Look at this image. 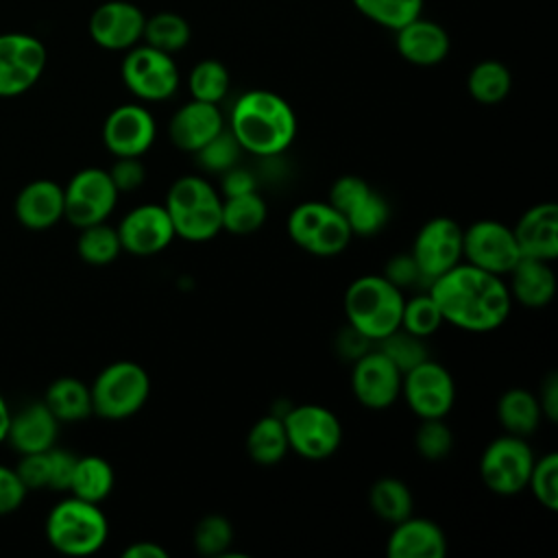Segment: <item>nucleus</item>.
<instances>
[{
    "instance_id": "40",
    "label": "nucleus",
    "mask_w": 558,
    "mask_h": 558,
    "mask_svg": "<svg viewBox=\"0 0 558 558\" xmlns=\"http://www.w3.org/2000/svg\"><path fill=\"white\" fill-rule=\"evenodd\" d=\"M442 323H445L442 314H440L436 301L429 296V292L403 301L401 329H405L418 338H429L432 333L438 331V327Z\"/></svg>"
},
{
    "instance_id": "46",
    "label": "nucleus",
    "mask_w": 558,
    "mask_h": 558,
    "mask_svg": "<svg viewBox=\"0 0 558 558\" xmlns=\"http://www.w3.org/2000/svg\"><path fill=\"white\" fill-rule=\"evenodd\" d=\"M76 458L78 456H74L68 449H59V447L48 449V488H52V490L70 488Z\"/></svg>"
},
{
    "instance_id": "23",
    "label": "nucleus",
    "mask_w": 558,
    "mask_h": 558,
    "mask_svg": "<svg viewBox=\"0 0 558 558\" xmlns=\"http://www.w3.org/2000/svg\"><path fill=\"white\" fill-rule=\"evenodd\" d=\"M386 554L390 558H442L447 554V538L438 523L410 514L395 523Z\"/></svg>"
},
{
    "instance_id": "41",
    "label": "nucleus",
    "mask_w": 558,
    "mask_h": 558,
    "mask_svg": "<svg viewBox=\"0 0 558 558\" xmlns=\"http://www.w3.org/2000/svg\"><path fill=\"white\" fill-rule=\"evenodd\" d=\"M192 541L201 556H227L233 543V527L227 517L207 514L196 523Z\"/></svg>"
},
{
    "instance_id": "32",
    "label": "nucleus",
    "mask_w": 558,
    "mask_h": 558,
    "mask_svg": "<svg viewBox=\"0 0 558 558\" xmlns=\"http://www.w3.org/2000/svg\"><path fill=\"white\" fill-rule=\"evenodd\" d=\"M288 436L279 414H266L253 423L246 436V451L257 464H277L288 453Z\"/></svg>"
},
{
    "instance_id": "11",
    "label": "nucleus",
    "mask_w": 558,
    "mask_h": 558,
    "mask_svg": "<svg viewBox=\"0 0 558 558\" xmlns=\"http://www.w3.org/2000/svg\"><path fill=\"white\" fill-rule=\"evenodd\" d=\"M116 203L118 190L102 168H83L63 187V218L76 229L107 220Z\"/></svg>"
},
{
    "instance_id": "13",
    "label": "nucleus",
    "mask_w": 558,
    "mask_h": 558,
    "mask_svg": "<svg viewBox=\"0 0 558 558\" xmlns=\"http://www.w3.org/2000/svg\"><path fill=\"white\" fill-rule=\"evenodd\" d=\"M46 46L28 33H0V96L28 92L44 74Z\"/></svg>"
},
{
    "instance_id": "19",
    "label": "nucleus",
    "mask_w": 558,
    "mask_h": 558,
    "mask_svg": "<svg viewBox=\"0 0 558 558\" xmlns=\"http://www.w3.org/2000/svg\"><path fill=\"white\" fill-rule=\"evenodd\" d=\"M146 15L129 0H107L89 15V37L105 50H129L140 44Z\"/></svg>"
},
{
    "instance_id": "47",
    "label": "nucleus",
    "mask_w": 558,
    "mask_h": 558,
    "mask_svg": "<svg viewBox=\"0 0 558 558\" xmlns=\"http://www.w3.org/2000/svg\"><path fill=\"white\" fill-rule=\"evenodd\" d=\"M15 471L28 490L48 488V451L22 453Z\"/></svg>"
},
{
    "instance_id": "22",
    "label": "nucleus",
    "mask_w": 558,
    "mask_h": 558,
    "mask_svg": "<svg viewBox=\"0 0 558 558\" xmlns=\"http://www.w3.org/2000/svg\"><path fill=\"white\" fill-rule=\"evenodd\" d=\"M521 257L554 262L558 257V205H532L512 227Z\"/></svg>"
},
{
    "instance_id": "3",
    "label": "nucleus",
    "mask_w": 558,
    "mask_h": 558,
    "mask_svg": "<svg viewBox=\"0 0 558 558\" xmlns=\"http://www.w3.org/2000/svg\"><path fill=\"white\" fill-rule=\"evenodd\" d=\"M403 292L384 275H364L344 292L347 323L373 342L401 327Z\"/></svg>"
},
{
    "instance_id": "37",
    "label": "nucleus",
    "mask_w": 558,
    "mask_h": 558,
    "mask_svg": "<svg viewBox=\"0 0 558 558\" xmlns=\"http://www.w3.org/2000/svg\"><path fill=\"white\" fill-rule=\"evenodd\" d=\"M353 7L371 22L399 31L408 22L416 20L423 11L425 0H351Z\"/></svg>"
},
{
    "instance_id": "44",
    "label": "nucleus",
    "mask_w": 558,
    "mask_h": 558,
    "mask_svg": "<svg viewBox=\"0 0 558 558\" xmlns=\"http://www.w3.org/2000/svg\"><path fill=\"white\" fill-rule=\"evenodd\" d=\"M414 447L425 460H442L453 449V432L442 418H421L414 432Z\"/></svg>"
},
{
    "instance_id": "14",
    "label": "nucleus",
    "mask_w": 558,
    "mask_h": 558,
    "mask_svg": "<svg viewBox=\"0 0 558 558\" xmlns=\"http://www.w3.org/2000/svg\"><path fill=\"white\" fill-rule=\"evenodd\" d=\"M401 395L418 418H445L456 401V384L442 364L427 357L403 373Z\"/></svg>"
},
{
    "instance_id": "43",
    "label": "nucleus",
    "mask_w": 558,
    "mask_h": 558,
    "mask_svg": "<svg viewBox=\"0 0 558 558\" xmlns=\"http://www.w3.org/2000/svg\"><path fill=\"white\" fill-rule=\"evenodd\" d=\"M240 144L238 140L231 135L229 129H222L216 137H211L205 146H201L194 155H196V161L198 166L205 170V172H216V174H222L225 170H229L231 166L238 163L240 159Z\"/></svg>"
},
{
    "instance_id": "48",
    "label": "nucleus",
    "mask_w": 558,
    "mask_h": 558,
    "mask_svg": "<svg viewBox=\"0 0 558 558\" xmlns=\"http://www.w3.org/2000/svg\"><path fill=\"white\" fill-rule=\"evenodd\" d=\"M26 493L28 488L22 484L17 471L0 464V514L15 512L24 504Z\"/></svg>"
},
{
    "instance_id": "15",
    "label": "nucleus",
    "mask_w": 558,
    "mask_h": 558,
    "mask_svg": "<svg viewBox=\"0 0 558 558\" xmlns=\"http://www.w3.org/2000/svg\"><path fill=\"white\" fill-rule=\"evenodd\" d=\"M462 257L471 266L504 277L521 259V253L510 227L499 220H477L462 229Z\"/></svg>"
},
{
    "instance_id": "12",
    "label": "nucleus",
    "mask_w": 558,
    "mask_h": 558,
    "mask_svg": "<svg viewBox=\"0 0 558 558\" xmlns=\"http://www.w3.org/2000/svg\"><path fill=\"white\" fill-rule=\"evenodd\" d=\"M327 203L342 214L353 235H375L390 218L388 201L355 174L338 177Z\"/></svg>"
},
{
    "instance_id": "29",
    "label": "nucleus",
    "mask_w": 558,
    "mask_h": 558,
    "mask_svg": "<svg viewBox=\"0 0 558 558\" xmlns=\"http://www.w3.org/2000/svg\"><path fill=\"white\" fill-rule=\"evenodd\" d=\"M497 418L506 434L525 438L538 429L543 414L536 395L523 388H510L497 401Z\"/></svg>"
},
{
    "instance_id": "25",
    "label": "nucleus",
    "mask_w": 558,
    "mask_h": 558,
    "mask_svg": "<svg viewBox=\"0 0 558 558\" xmlns=\"http://www.w3.org/2000/svg\"><path fill=\"white\" fill-rule=\"evenodd\" d=\"M395 33H397L399 54L412 65H421V68L438 65L449 54V46H451L449 35L440 24L432 20H423L418 15L416 20L408 22Z\"/></svg>"
},
{
    "instance_id": "26",
    "label": "nucleus",
    "mask_w": 558,
    "mask_h": 558,
    "mask_svg": "<svg viewBox=\"0 0 558 558\" xmlns=\"http://www.w3.org/2000/svg\"><path fill=\"white\" fill-rule=\"evenodd\" d=\"M57 432L59 421L52 416L44 401H35L11 414L7 440L20 453H37L54 447Z\"/></svg>"
},
{
    "instance_id": "36",
    "label": "nucleus",
    "mask_w": 558,
    "mask_h": 558,
    "mask_svg": "<svg viewBox=\"0 0 558 558\" xmlns=\"http://www.w3.org/2000/svg\"><path fill=\"white\" fill-rule=\"evenodd\" d=\"M76 251H78V257L89 266L111 264L122 251L118 229L107 225L105 220L83 227L76 240Z\"/></svg>"
},
{
    "instance_id": "17",
    "label": "nucleus",
    "mask_w": 558,
    "mask_h": 558,
    "mask_svg": "<svg viewBox=\"0 0 558 558\" xmlns=\"http://www.w3.org/2000/svg\"><path fill=\"white\" fill-rule=\"evenodd\" d=\"M401 377V371L379 349H371L353 360L351 388L364 408L384 410L399 399Z\"/></svg>"
},
{
    "instance_id": "31",
    "label": "nucleus",
    "mask_w": 558,
    "mask_h": 558,
    "mask_svg": "<svg viewBox=\"0 0 558 558\" xmlns=\"http://www.w3.org/2000/svg\"><path fill=\"white\" fill-rule=\"evenodd\" d=\"M113 469L100 456H83L76 458V466L70 482V493L78 499L100 504L113 490Z\"/></svg>"
},
{
    "instance_id": "20",
    "label": "nucleus",
    "mask_w": 558,
    "mask_h": 558,
    "mask_svg": "<svg viewBox=\"0 0 558 558\" xmlns=\"http://www.w3.org/2000/svg\"><path fill=\"white\" fill-rule=\"evenodd\" d=\"M155 118L142 105L116 107L102 124V142L116 157H142L155 142Z\"/></svg>"
},
{
    "instance_id": "24",
    "label": "nucleus",
    "mask_w": 558,
    "mask_h": 558,
    "mask_svg": "<svg viewBox=\"0 0 558 558\" xmlns=\"http://www.w3.org/2000/svg\"><path fill=\"white\" fill-rule=\"evenodd\" d=\"M15 218L31 231H46L63 218V187L52 179L26 183L15 198Z\"/></svg>"
},
{
    "instance_id": "1",
    "label": "nucleus",
    "mask_w": 558,
    "mask_h": 558,
    "mask_svg": "<svg viewBox=\"0 0 558 558\" xmlns=\"http://www.w3.org/2000/svg\"><path fill=\"white\" fill-rule=\"evenodd\" d=\"M442 320L464 331H493L510 314L512 296L501 277L471 264H458L429 283Z\"/></svg>"
},
{
    "instance_id": "50",
    "label": "nucleus",
    "mask_w": 558,
    "mask_h": 558,
    "mask_svg": "<svg viewBox=\"0 0 558 558\" xmlns=\"http://www.w3.org/2000/svg\"><path fill=\"white\" fill-rule=\"evenodd\" d=\"M251 190H257V181L248 168H242L235 163L220 174V196L222 198L244 194Z\"/></svg>"
},
{
    "instance_id": "10",
    "label": "nucleus",
    "mask_w": 558,
    "mask_h": 558,
    "mask_svg": "<svg viewBox=\"0 0 558 558\" xmlns=\"http://www.w3.org/2000/svg\"><path fill=\"white\" fill-rule=\"evenodd\" d=\"M122 81L133 96L146 102L168 100L179 87V68L172 54L148 44L126 50L122 61Z\"/></svg>"
},
{
    "instance_id": "49",
    "label": "nucleus",
    "mask_w": 558,
    "mask_h": 558,
    "mask_svg": "<svg viewBox=\"0 0 558 558\" xmlns=\"http://www.w3.org/2000/svg\"><path fill=\"white\" fill-rule=\"evenodd\" d=\"M384 277L388 279V281H392L397 288H408V286H414L416 281H421L423 277H421V272H418V266H416V262L412 259V255L408 253V255H395L390 262H388V266H386V270H384Z\"/></svg>"
},
{
    "instance_id": "9",
    "label": "nucleus",
    "mask_w": 558,
    "mask_h": 558,
    "mask_svg": "<svg viewBox=\"0 0 558 558\" xmlns=\"http://www.w3.org/2000/svg\"><path fill=\"white\" fill-rule=\"evenodd\" d=\"M534 464L532 447L525 438L506 434L486 445L480 458V477L490 493L510 497L527 486Z\"/></svg>"
},
{
    "instance_id": "4",
    "label": "nucleus",
    "mask_w": 558,
    "mask_h": 558,
    "mask_svg": "<svg viewBox=\"0 0 558 558\" xmlns=\"http://www.w3.org/2000/svg\"><path fill=\"white\" fill-rule=\"evenodd\" d=\"M163 207L174 227V235L183 240L205 242L222 231V196L198 174L179 177L170 185Z\"/></svg>"
},
{
    "instance_id": "51",
    "label": "nucleus",
    "mask_w": 558,
    "mask_h": 558,
    "mask_svg": "<svg viewBox=\"0 0 558 558\" xmlns=\"http://www.w3.org/2000/svg\"><path fill=\"white\" fill-rule=\"evenodd\" d=\"M371 344H375V342L368 340L366 336H362V333H360L357 329H353L351 325H347V327L340 331L338 342H336L338 353L344 355V357H351V360H357L360 355H364L366 351H371V349H368Z\"/></svg>"
},
{
    "instance_id": "8",
    "label": "nucleus",
    "mask_w": 558,
    "mask_h": 558,
    "mask_svg": "<svg viewBox=\"0 0 558 558\" xmlns=\"http://www.w3.org/2000/svg\"><path fill=\"white\" fill-rule=\"evenodd\" d=\"M288 447L305 460L331 458L342 440V425L338 416L318 403L292 405L281 414Z\"/></svg>"
},
{
    "instance_id": "42",
    "label": "nucleus",
    "mask_w": 558,
    "mask_h": 558,
    "mask_svg": "<svg viewBox=\"0 0 558 558\" xmlns=\"http://www.w3.org/2000/svg\"><path fill=\"white\" fill-rule=\"evenodd\" d=\"M525 488L532 490L534 499L543 508L551 512L558 508V453L556 451H549L541 460H534Z\"/></svg>"
},
{
    "instance_id": "54",
    "label": "nucleus",
    "mask_w": 558,
    "mask_h": 558,
    "mask_svg": "<svg viewBox=\"0 0 558 558\" xmlns=\"http://www.w3.org/2000/svg\"><path fill=\"white\" fill-rule=\"evenodd\" d=\"M9 421H11V410H9V403L4 401V397L0 395V442L7 440Z\"/></svg>"
},
{
    "instance_id": "2",
    "label": "nucleus",
    "mask_w": 558,
    "mask_h": 558,
    "mask_svg": "<svg viewBox=\"0 0 558 558\" xmlns=\"http://www.w3.org/2000/svg\"><path fill=\"white\" fill-rule=\"evenodd\" d=\"M229 131L244 153L277 157L296 137V113L283 96L270 89H251L235 100Z\"/></svg>"
},
{
    "instance_id": "5",
    "label": "nucleus",
    "mask_w": 558,
    "mask_h": 558,
    "mask_svg": "<svg viewBox=\"0 0 558 558\" xmlns=\"http://www.w3.org/2000/svg\"><path fill=\"white\" fill-rule=\"evenodd\" d=\"M109 536V521L98 504L74 495L52 506L46 517L48 543L65 556L96 554Z\"/></svg>"
},
{
    "instance_id": "39",
    "label": "nucleus",
    "mask_w": 558,
    "mask_h": 558,
    "mask_svg": "<svg viewBox=\"0 0 558 558\" xmlns=\"http://www.w3.org/2000/svg\"><path fill=\"white\" fill-rule=\"evenodd\" d=\"M377 344L379 351L401 371V375L429 357L425 349V338H418L401 327L381 338Z\"/></svg>"
},
{
    "instance_id": "7",
    "label": "nucleus",
    "mask_w": 558,
    "mask_h": 558,
    "mask_svg": "<svg viewBox=\"0 0 558 558\" xmlns=\"http://www.w3.org/2000/svg\"><path fill=\"white\" fill-rule=\"evenodd\" d=\"M286 229L299 248L318 257L342 253L353 238L342 214L327 201H305L296 205L288 216Z\"/></svg>"
},
{
    "instance_id": "38",
    "label": "nucleus",
    "mask_w": 558,
    "mask_h": 558,
    "mask_svg": "<svg viewBox=\"0 0 558 558\" xmlns=\"http://www.w3.org/2000/svg\"><path fill=\"white\" fill-rule=\"evenodd\" d=\"M229 83H231L229 70L218 59L198 61L187 76V87L192 98L203 102H214V105H218L227 96Z\"/></svg>"
},
{
    "instance_id": "16",
    "label": "nucleus",
    "mask_w": 558,
    "mask_h": 558,
    "mask_svg": "<svg viewBox=\"0 0 558 558\" xmlns=\"http://www.w3.org/2000/svg\"><path fill=\"white\" fill-rule=\"evenodd\" d=\"M410 255L416 262L423 281L432 283L436 277L460 264L462 227L447 216L427 220L418 229Z\"/></svg>"
},
{
    "instance_id": "35",
    "label": "nucleus",
    "mask_w": 558,
    "mask_h": 558,
    "mask_svg": "<svg viewBox=\"0 0 558 558\" xmlns=\"http://www.w3.org/2000/svg\"><path fill=\"white\" fill-rule=\"evenodd\" d=\"M371 510L386 523H399L412 514V493L397 477H381L368 490Z\"/></svg>"
},
{
    "instance_id": "28",
    "label": "nucleus",
    "mask_w": 558,
    "mask_h": 558,
    "mask_svg": "<svg viewBox=\"0 0 558 558\" xmlns=\"http://www.w3.org/2000/svg\"><path fill=\"white\" fill-rule=\"evenodd\" d=\"M44 403L59 423H78L94 414L89 386L76 377L54 379L44 395Z\"/></svg>"
},
{
    "instance_id": "30",
    "label": "nucleus",
    "mask_w": 558,
    "mask_h": 558,
    "mask_svg": "<svg viewBox=\"0 0 558 558\" xmlns=\"http://www.w3.org/2000/svg\"><path fill=\"white\" fill-rule=\"evenodd\" d=\"M266 216H268V207L262 194H257V190L222 198V209H220L222 229L233 235L255 233L257 229L264 227Z\"/></svg>"
},
{
    "instance_id": "21",
    "label": "nucleus",
    "mask_w": 558,
    "mask_h": 558,
    "mask_svg": "<svg viewBox=\"0 0 558 558\" xmlns=\"http://www.w3.org/2000/svg\"><path fill=\"white\" fill-rule=\"evenodd\" d=\"M222 129H225V118L218 105L192 98L190 102L181 105L172 113L168 122V137L177 148L185 153H196Z\"/></svg>"
},
{
    "instance_id": "45",
    "label": "nucleus",
    "mask_w": 558,
    "mask_h": 558,
    "mask_svg": "<svg viewBox=\"0 0 558 558\" xmlns=\"http://www.w3.org/2000/svg\"><path fill=\"white\" fill-rule=\"evenodd\" d=\"M118 194L137 190L146 179V168L140 157H118L116 163L107 170Z\"/></svg>"
},
{
    "instance_id": "18",
    "label": "nucleus",
    "mask_w": 558,
    "mask_h": 558,
    "mask_svg": "<svg viewBox=\"0 0 558 558\" xmlns=\"http://www.w3.org/2000/svg\"><path fill=\"white\" fill-rule=\"evenodd\" d=\"M116 229L122 251L140 257L161 253L174 240V227L170 222V216L166 207L157 203H144L133 207L129 214H124Z\"/></svg>"
},
{
    "instance_id": "6",
    "label": "nucleus",
    "mask_w": 558,
    "mask_h": 558,
    "mask_svg": "<svg viewBox=\"0 0 558 558\" xmlns=\"http://www.w3.org/2000/svg\"><path fill=\"white\" fill-rule=\"evenodd\" d=\"M89 395L94 414L107 421H122L144 408L150 395V379L142 364L118 360L96 375Z\"/></svg>"
},
{
    "instance_id": "52",
    "label": "nucleus",
    "mask_w": 558,
    "mask_h": 558,
    "mask_svg": "<svg viewBox=\"0 0 558 558\" xmlns=\"http://www.w3.org/2000/svg\"><path fill=\"white\" fill-rule=\"evenodd\" d=\"M536 399H538L543 418H547L549 423H556L558 421V375L556 373H549L543 379L541 395Z\"/></svg>"
},
{
    "instance_id": "27",
    "label": "nucleus",
    "mask_w": 558,
    "mask_h": 558,
    "mask_svg": "<svg viewBox=\"0 0 558 558\" xmlns=\"http://www.w3.org/2000/svg\"><path fill=\"white\" fill-rule=\"evenodd\" d=\"M508 275L510 283L506 286L512 301H519L525 307H543L556 294V275L545 259L521 257Z\"/></svg>"
},
{
    "instance_id": "34",
    "label": "nucleus",
    "mask_w": 558,
    "mask_h": 558,
    "mask_svg": "<svg viewBox=\"0 0 558 558\" xmlns=\"http://www.w3.org/2000/svg\"><path fill=\"white\" fill-rule=\"evenodd\" d=\"M190 37H192V28H190L187 20L179 13L161 11V13L146 17V22H144L142 39L161 52L172 54V52L183 50L190 44Z\"/></svg>"
},
{
    "instance_id": "53",
    "label": "nucleus",
    "mask_w": 558,
    "mask_h": 558,
    "mask_svg": "<svg viewBox=\"0 0 558 558\" xmlns=\"http://www.w3.org/2000/svg\"><path fill=\"white\" fill-rule=\"evenodd\" d=\"M122 558H168V551L153 541H135L122 551Z\"/></svg>"
},
{
    "instance_id": "33",
    "label": "nucleus",
    "mask_w": 558,
    "mask_h": 558,
    "mask_svg": "<svg viewBox=\"0 0 558 558\" xmlns=\"http://www.w3.org/2000/svg\"><path fill=\"white\" fill-rule=\"evenodd\" d=\"M512 87L510 70L497 59H484L475 63L466 76V89L473 100L482 105L501 102Z\"/></svg>"
}]
</instances>
